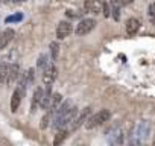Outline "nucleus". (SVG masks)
<instances>
[{"instance_id":"nucleus-19","label":"nucleus","mask_w":155,"mask_h":146,"mask_svg":"<svg viewBox=\"0 0 155 146\" xmlns=\"http://www.w3.org/2000/svg\"><path fill=\"white\" fill-rule=\"evenodd\" d=\"M49 65V61H47V55H40V58H38V61H37V67L40 68V70H44L46 67Z\"/></svg>"},{"instance_id":"nucleus-11","label":"nucleus","mask_w":155,"mask_h":146,"mask_svg":"<svg viewBox=\"0 0 155 146\" xmlns=\"http://www.w3.org/2000/svg\"><path fill=\"white\" fill-rule=\"evenodd\" d=\"M20 76V65L17 62L14 64H9V70H8V78H6V84H11L14 82L17 78Z\"/></svg>"},{"instance_id":"nucleus-5","label":"nucleus","mask_w":155,"mask_h":146,"mask_svg":"<svg viewBox=\"0 0 155 146\" xmlns=\"http://www.w3.org/2000/svg\"><path fill=\"white\" fill-rule=\"evenodd\" d=\"M125 140V131L122 126H114L108 131V141L111 144H122Z\"/></svg>"},{"instance_id":"nucleus-21","label":"nucleus","mask_w":155,"mask_h":146,"mask_svg":"<svg viewBox=\"0 0 155 146\" xmlns=\"http://www.w3.org/2000/svg\"><path fill=\"white\" fill-rule=\"evenodd\" d=\"M49 120H50V114H49V113H46V114H44V117L41 119V128H43V129H46V128H47Z\"/></svg>"},{"instance_id":"nucleus-25","label":"nucleus","mask_w":155,"mask_h":146,"mask_svg":"<svg viewBox=\"0 0 155 146\" xmlns=\"http://www.w3.org/2000/svg\"><path fill=\"white\" fill-rule=\"evenodd\" d=\"M0 37H2V31H0Z\"/></svg>"},{"instance_id":"nucleus-20","label":"nucleus","mask_w":155,"mask_h":146,"mask_svg":"<svg viewBox=\"0 0 155 146\" xmlns=\"http://www.w3.org/2000/svg\"><path fill=\"white\" fill-rule=\"evenodd\" d=\"M23 18V14H15V15H11V17H6V23H12V22H20Z\"/></svg>"},{"instance_id":"nucleus-9","label":"nucleus","mask_w":155,"mask_h":146,"mask_svg":"<svg viewBox=\"0 0 155 146\" xmlns=\"http://www.w3.org/2000/svg\"><path fill=\"white\" fill-rule=\"evenodd\" d=\"M23 95H25V93L21 91V88H20V87L14 90V93H12V98H11V111H12V113H15V111L18 110Z\"/></svg>"},{"instance_id":"nucleus-6","label":"nucleus","mask_w":155,"mask_h":146,"mask_svg":"<svg viewBox=\"0 0 155 146\" xmlns=\"http://www.w3.org/2000/svg\"><path fill=\"white\" fill-rule=\"evenodd\" d=\"M71 31H73V26H71L70 22H64V20L59 22L58 23V28H56V37H58V40L67 38L71 34Z\"/></svg>"},{"instance_id":"nucleus-16","label":"nucleus","mask_w":155,"mask_h":146,"mask_svg":"<svg viewBox=\"0 0 155 146\" xmlns=\"http://www.w3.org/2000/svg\"><path fill=\"white\" fill-rule=\"evenodd\" d=\"M8 70H9V64L6 61H0V84H6Z\"/></svg>"},{"instance_id":"nucleus-17","label":"nucleus","mask_w":155,"mask_h":146,"mask_svg":"<svg viewBox=\"0 0 155 146\" xmlns=\"http://www.w3.org/2000/svg\"><path fill=\"white\" fill-rule=\"evenodd\" d=\"M67 134H68V131L67 129H64V128H59V131H58V134L55 135V140H53V144L55 146H58V144H61L64 140H65V137H67Z\"/></svg>"},{"instance_id":"nucleus-13","label":"nucleus","mask_w":155,"mask_h":146,"mask_svg":"<svg viewBox=\"0 0 155 146\" xmlns=\"http://www.w3.org/2000/svg\"><path fill=\"white\" fill-rule=\"evenodd\" d=\"M126 32H128V35H135L137 32H138V29H140V22L137 20V18H134V17H131V18H128V22H126Z\"/></svg>"},{"instance_id":"nucleus-22","label":"nucleus","mask_w":155,"mask_h":146,"mask_svg":"<svg viewBox=\"0 0 155 146\" xmlns=\"http://www.w3.org/2000/svg\"><path fill=\"white\" fill-rule=\"evenodd\" d=\"M102 14H104V17H110V15H111V11H110V5H108V3H104V6H102Z\"/></svg>"},{"instance_id":"nucleus-24","label":"nucleus","mask_w":155,"mask_h":146,"mask_svg":"<svg viewBox=\"0 0 155 146\" xmlns=\"http://www.w3.org/2000/svg\"><path fill=\"white\" fill-rule=\"evenodd\" d=\"M2 143H6V141H5L3 138H0V144H2Z\"/></svg>"},{"instance_id":"nucleus-2","label":"nucleus","mask_w":155,"mask_h":146,"mask_svg":"<svg viewBox=\"0 0 155 146\" xmlns=\"http://www.w3.org/2000/svg\"><path fill=\"white\" fill-rule=\"evenodd\" d=\"M78 108L76 107H71L64 116H61L59 119H55V123H53V128L55 129H59V128H64V126H67V125H70L73 120H74V117L78 116Z\"/></svg>"},{"instance_id":"nucleus-3","label":"nucleus","mask_w":155,"mask_h":146,"mask_svg":"<svg viewBox=\"0 0 155 146\" xmlns=\"http://www.w3.org/2000/svg\"><path fill=\"white\" fill-rule=\"evenodd\" d=\"M94 26H96V22H94L93 18H84V20H81L79 23L76 25V29H74V32H76V35L82 37V35H87V34H90V32L94 29Z\"/></svg>"},{"instance_id":"nucleus-15","label":"nucleus","mask_w":155,"mask_h":146,"mask_svg":"<svg viewBox=\"0 0 155 146\" xmlns=\"http://www.w3.org/2000/svg\"><path fill=\"white\" fill-rule=\"evenodd\" d=\"M110 11L116 22L120 20V2L119 0H110Z\"/></svg>"},{"instance_id":"nucleus-14","label":"nucleus","mask_w":155,"mask_h":146,"mask_svg":"<svg viewBox=\"0 0 155 146\" xmlns=\"http://www.w3.org/2000/svg\"><path fill=\"white\" fill-rule=\"evenodd\" d=\"M43 88H35V91H34V96H32V105H31V111L34 113L38 107H40V102H41V98H43Z\"/></svg>"},{"instance_id":"nucleus-1","label":"nucleus","mask_w":155,"mask_h":146,"mask_svg":"<svg viewBox=\"0 0 155 146\" xmlns=\"http://www.w3.org/2000/svg\"><path fill=\"white\" fill-rule=\"evenodd\" d=\"M110 117H111V113L108 110H101V111H97L96 114H93L91 117H88L85 120V128L87 129H93V128H96V126L108 122Z\"/></svg>"},{"instance_id":"nucleus-4","label":"nucleus","mask_w":155,"mask_h":146,"mask_svg":"<svg viewBox=\"0 0 155 146\" xmlns=\"http://www.w3.org/2000/svg\"><path fill=\"white\" fill-rule=\"evenodd\" d=\"M58 75V70L55 67V64H49L44 70H43V82L46 87H52V84L55 82Z\"/></svg>"},{"instance_id":"nucleus-18","label":"nucleus","mask_w":155,"mask_h":146,"mask_svg":"<svg viewBox=\"0 0 155 146\" xmlns=\"http://www.w3.org/2000/svg\"><path fill=\"white\" fill-rule=\"evenodd\" d=\"M58 53H59V46L56 41L50 43V55H52V61H56L58 59Z\"/></svg>"},{"instance_id":"nucleus-23","label":"nucleus","mask_w":155,"mask_h":146,"mask_svg":"<svg viewBox=\"0 0 155 146\" xmlns=\"http://www.w3.org/2000/svg\"><path fill=\"white\" fill-rule=\"evenodd\" d=\"M14 3H21V2H26V0H12Z\"/></svg>"},{"instance_id":"nucleus-8","label":"nucleus","mask_w":155,"mask_h":146,"mask_svg":"<svg viewBox=\"0 0 155 146\" xmlns=\"http://www.w3.org/2000/svg\"><path fill=\"white\" fill-rule=\"evenodd\" d=\"M90 111H91V108L90 107H87V108H84L81 113H78V116L74 117V120L71 122V129H78L81 125H84L85 123V120L88 119V116H90Z\"/></svg>"},{"instance_id":"nucleus-10","label":"nucleus","mask_w":155,"mask_h":146,"mask_svg":"<svg viewBox=\"0 0 155 146\" xmlns=\"http://www.w3.org/2000/svg\"><path fill=\"white\" fill-rule=\"evenodd\" d=\"M61 102H62V96L59 95V93H55L52 98H50V104H49V107H47V113L52 116V114H55L56 113V110H58V107L61 105Z\"/></svg>"},{"instance_id":"nucleus-12","label":"nucleus","mask_w":155,"mask_h":146,"mask_svg":"<svg viewBox=\"0 0 155 146\" xmlns=\"http://www.w3.org/2000/svg\"><path fill=\"white\" fill-rule=\"evenodd\" d=\"M14 35H15L14 29H5V31L2 32V37H0V49H5V47L12 41Z\"/></svg>"},{"instance_id":"nucleus-7","label":"nucleus","mask_w":155,"mask_h":146,"mask_svg":"<svg viewBox=\"0 0 155 146\" xmlns=\"http://www.w3.org/2000/svg\"><path fill=\"white\" fill-rule=\"evenodd\" d=\"M102 6H104V2H101V0H85L84 2V9L94 15L102 12Z\"/></svg>"}]
</instances>
